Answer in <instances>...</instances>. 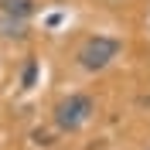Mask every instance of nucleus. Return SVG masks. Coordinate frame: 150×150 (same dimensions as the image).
<instances>
[{"instance_id": "obj_1", "label": "nucleus", "mask_w": 150, "mask_h": 150, "mask_svg": "<svg viewBox=\"0 0 150 150\" xmlns=\"http://www.w3.org/2000/svg\"><path fill=\"white\" fill-rule=\"evenodd\" d=\"M120 41L116 38H106V34H92L85 38L82 45H79V51H75V62H79V68H85V72H103V68H109L116 58H120Z\"/></svg>"}, {"instance_id": "obj_2", "label": "nucleus", "mask_w": 150, "mask_h": 150, "mask_svg": "<svg viewBox=\"0 0 150 150\" xmlns=\"http://www.w3.org/2000/svg\"><path fill=\"white\" fill-rule=\"evenodd\" d=\"M92 112H96V103L89 99L85 92H72V96H65L62 103L55 106V126L62 133H75L79 126H85V123L92 120Z\"/></svg>"}, {"instance_id": "obj_3", "label": "nucleus", "mask_w": 150, "mask_h": 150, "mask_svg": "<svg viewBox=\"0 0 150 150\" xmlns=\"http://www.w3.org/2000/svg\"><path fill=\"white\" fill-rule=\"evenodd\" d=\"M31 14H34V0H0V34L24 38Z\"/></svg>"}, {"instance_id": "obj_4", "label": "nucleus", "mask_w": 150, "mask_h": 150, "mask_svg": "<svg viewBox=\"0 0 150 150\" xmlns=\"http://www.w3.org/2000/svg\"><path fill=\"white\" fill-rule=\"evenodd\" d=\"M34 75H38V62H28V68H24V75H21L24 89H28V85H34Z\"/></svg>"}]
</instances>
